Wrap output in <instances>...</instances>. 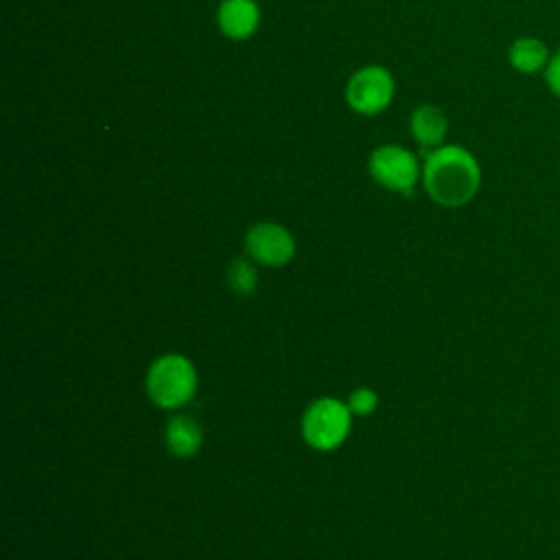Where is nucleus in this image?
Listing matches in <instances>:
<instances>
[{
  "label": "nucleus",
  "mask_w": 560,
  "mask_h": 560,
  "mask_svg": "<svg viewBox=\"0 0 560 560\" xmlns=\"http://www.w3.org/2000/svg\"><path fill=\"white\" fill-rule=\"evenodd\" d=\"M427 195L444 208H462L481 188V164L472 151L459 144H442L427 151L422 164Z\"/></svg>",
  "instance_id": "obj_1"
},
{
  "label": "nucleus",
  "mask_w": 560,
  "mask_h": 560,
  "mask_svg": "<svg viewBox=\"0 0 560 560\" xmlns=\"http://www.w3.org/2000/svg\"><path fill=\"white\" fill-rule=\"evenodd\" d=\"M197 392V370L184 354H164L147 372V394L162 409H179Z\"/></svg>",
  "instance_id": "obj_2"
},
{
  "label": "nucleus",
  "mask_w": 560,
  "mask_h": 560,
  "mask_svg": "<svg viewBox=\"0 0 560 560\" xmlns=\"http://www.w3.org/2000/svg\"><path fill=\"white\" fill-rule=\"evenodd\" d=\"M352 411L337 398H319L304 411L302 435L317 451L337 448L350 433Z\"/></svg>",
  "instance_id": "obj_3"
},
{
  "label": "nucleus",
  "mask_w": 560,
  "mask_h": 560,
  "mask_svg": "<svg viewBox=\"0 0 560 560\" xmlns=\"http://www.w3.org/2000/svg\"><path fill=\"white\" fill-rule=\"evenodd\" d=\"M370 175L394 192H413L416 184L422 179V166L409 149L400 144H381L370 153L368 160Z\"/></svg>",
  "instance_id": "obj_4"
},
{
  "label": "nucleus",
  "mask_w": 560,
  "mask_h": 560,
  "mask_svg": "<svg viewBox=\"0 0 560 560\" xmlns=\"http://www.w3.org/2000/svg\"><path fill=\"white\" fill-rule=\"evenodd\" d=\"M394 98V77L385 66H363L346 83V103L363 116L381 114Z\"/></svg>",
  "instance_id": "obj_5"
},
{
  "label": "nucleus",
  "mask_w": 560,
  "mask_h": 560,
  "mask_svg": "<svg viewBox=\"0 0 560 560\" xmlns=\"http://www.w3.org/2000/svg\"><path fill=\"white\" fill-rule=\"evenodd\" d=\"M245 249L252 260L265 267H282L295 254V238L291 232L273 221H262L245 234Z\"/></svg>",
  "instance_id": "obj_6"
},
{
  "label": "nucleus",
  "mask_w": 560,
  "mask_h": 560,
  "mask_svg": "<svg viewBox=\"0 0 560 560\" xmlns=\"http://www.w3.org/2000/svg\"><path fill=\"white\" fill-rule=\"evenodd\" d=\"M217 24L228 39H249L260 24V7L256 0H221Z\"/></svg>",
  "instance_id": "obj_7"
},
{
  "label": "nucleus",
  "mask_w": 560,
  "mask_h": 560,
  "mask_svg": "<svg viewBox=\"0 0 560 560\" xmlns=\"http://www.w3.org/2000/svg\"><path fill=\"white\" fill-rule=\"evenodd\" d=\"M551 55L553 52L549 50V46L540 37L521 35L508 48V63L518 74L532 77V74H542L545 72Z\"/></svg>",
  "instance_id": "obj_8"
},
{
  "label": "nucleus",
  "mask_w": 560,
  "mask_h": 560,
  "mask_svg": "<svg viewBox=\"0 0 560 560\" xmlns=\"http://www.w3.org/2000/svg\"><path fill=\"white\" fill-rule=\"evenodd\" d=\"M448 133V118L435 105H420L411 114V136L420 149L433 151L444 144Z\"/></svg>",
  "instance_id": "obj_9"
},
{
  "label": "nucleus",
  "mask_w": 560,
  "mask_h": 560,
  "mask_svg": "<svg viewBox=\"0 0 560 560\" xmlns=\"http://www.w3.org/2000/svg\"><path fill=\"white\" fill-rule=\"evenodd\" d=\"M203 440L201 427L195 418L175 413L166 422V446L175 457H190L199 451Z\"/></svg>",
  "instance_id": "obj_10"
},
{
  "label": "nucleus",
  "mask_w": 560,
  "mask_h": 560,
  "mask_svg": "<svg viewBox=\"0 0 560 560\" xmlns=\"http://www.w3.org/2000/svg\"><path fill=\"white\" fill-rule=\"evenodd\" d=\"M228 284L238 295L254 293V289L258 284L256 267L247 258H234L228 267Z\"/></svg>",
  "instance_id": "obj_11"
},
{
  "label": "nucleus",
  "mask_w": 560,
  "mask_h": 560,
  "mask_svg": "<svg viewBox=\"0 0 560 560\" xmlns=\"http://www.w3.org/2000/svg\"><path fill=\"white\" fill-rule=\"evenodd\" d=\"M348 407L352 416H370L378 407V396L370 387H357L348 398Z\"/></svg>",
  "instance_id": "obj_12"
},
{
  "label": "nucleus",
  "mask_w": 560,
  "mask_h": 560,
  "mask_svg": "<svg viewBox=\"0 0 560 560\" xmlns=\"http://www.w3.org/2000/svg\"><path fill=\"white\" fill-rule=\"evenodd\" d=\"M542 79L547 83V90L560 101V48L553 50V55L542 72Z\"/></svg>",
  "instance_id": "obj_13"
}]
</instances>
